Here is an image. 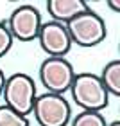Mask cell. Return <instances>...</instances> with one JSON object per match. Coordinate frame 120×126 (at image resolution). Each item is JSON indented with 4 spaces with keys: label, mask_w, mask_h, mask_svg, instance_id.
<instances>
[{
    "label": "cell",
    "mask_w": 120,
    "mask_h": 126,
    "mask_svg": "<svg viewBox=\"0 0 120 126\" xmlns=\"http://www.w3.org/2000/svg\"><path fill=\"white\" fill-rule=\"evenodd\" d=\"M73 103L83 112H100L109 105V94L104 88L100 78L91 72L75 74L70 87Z\"/></svg>",
    "instance_id": "1"
},
{
    "label": "cell",
    "mask_w": 120,
    "mask_h": 126,
    "mask_svg": "<svg viewBox=\"0 0 120 126\" xmlns=\"http://www.w3.org/2000/svg\"><path fill=\"white\" fill-rule=\"evenodd\" d=\"M36 83L34 79L25 72H14L13 76L5 78L2 97L5 101V106L16 113L27 117L32 113V106L36 101Z\"/></svg>",
    "instance_id": "2"
},
{
    "label": "cell",
    "mask_w": 120,
    "mask_h": 126,
    "mask_svg": "<svg viewBox=\"0 0 120 126\" xmlns=\"http://www.w3.org/2000/svg\"><path fill=\"white\" fill-rule=\"evenodd\" d=\"M66 31L70 34L72 43H77L79 47H97L108 36L104 18L91 9L68 22Z\"/></svg>",
    "instance_id": "3"
},
{
    "label": "cell",
    "mask_w": 120,
    "mask_h": 126,
    "mask_svg": "<svg viewBox=\"0 0 120 126\" xmlns=\"http://www.w3.org/2000/svg\"><path fill=\"white\" fill-rule=\"evenodd\" d=\"M32 113L39 126H68L72 119V108L66 97L48 92L36 95Z\"/></svg>",
    "instance_id": "4"
},
{
    "label": "cell",
    "mask_w": 120,
    "mask_h": 126,
    "mask_svg": "<svg viewBox=\"0 0 120 126\" xmlns=\"http://www.w3.org/2000/svg\"><path fill=\"white\" fill-rule=\"evenodd\" d=\"M73 78L75 70L66 58H47L39 65V81L48 94L63 95L68 92Z\"/></svg>",
    "instance_id": "5"
},
{
    "label": "cell",
    "mask_w": 120,
    "mask_h": 126,
    "mask_svg": "<svg viewBox=\"0 0 120 126\" xmlns=\"http://www.w3.org/2000/svg\"><path fill=\"white\" fill-rule=\"evenodd\" d=\"M5 24H7V29L11 32V36H13V40L32 42V40H38L43 20H41L39 11L34 5L24 4V5H18L11 13L9 20Z\"/></svg>",
    "instance_id": "6"
},
{
    "label": "cell",
    "mask_w": 120,
    "mask_h": 126,
    "mask_svg": "<svg viewBox=\"0 0 120 126\" xmlns=\"http://www.w3.org/2000/svg\"><path fill=\"white\" fill-rule=\"evenodd\" d=\"M39 45L47 52V58H65L72 49V40L65 24L48 20L41 24L38 34Z\"/></svg>",
    "instance_id": "7"
},
{
    "label": "cell",
    "mask_w": 120,
    "mask_h": 126,
    "mask_svg": "<svg viewBox=\"0 0 120 126\" xmlns=\"http://www.w3.org/2000/svg\"><path fill=\"white\" fill-rule=\"evenodd\" d=\"M47 11L50 18L59 24H68L79 15L90 11V5L84 0H48L47 2Z\"/></svg>",
    "instance_id": "8"
},
{
    "label": "cell",
    "mask_w": 120,
    "mask_h": 126,
    "mask_svg": "<svg viewBox=\"0 0 120 126\" xmlns=\"http://www.w3.org/2000/svg\"><path fill=\"white\" fill-rule=\"evenodd\" d=\"M99 78L104 85V88L108 90V94L120 97V60H113L109 63H106V67L102 68V74Z\"/></svg>",
    "instance_id": "9"
},
{
    "label": "cell",
    "mask_w": 120,
    "mask_h": 126,
    "mask_svg": "<svg viewBox=\"0 0 120 126\" xmlns=\"http://www.w3.org/2000/svg\"><path fill=\"white\" fill-rule=\"evenodd\" d=\"M70 126H108V123L100 112H79Z\"/></svg>",
    "instance_id": "10"
},
{
    "label": "cell",
    "mask_w": 120,
    "mask_h": 126,
    "mask_svg": "<svg viewBox=\"0 0 120 126\" xmlns=\"http://www.w3.org/2000/svg\"><path fill=\"white\" fill-rule=\"evenodd\" d=\"M0 126H29V119L4 105L0 106Z\"/></svg>",
    "instance_id": "11"
},
{
    "label": "cell",
    "mask_w": 120,
    "mask_h": 126,
    "mask_svg": "<svg viewBox=\"0 0 120 126\" xmlns=\"http://www.w3.org/2000/svg\"><path fill=\"white\" fill-rule=\"evenodd\" d=\"M11 47H13V36L7 29V24L0 22V58H4L11 50Z\"/></svg>",
    "instance_id": "12"
},
{
    "label": "cell",
    "mask_w": 120,
    "mask_h": 126,
    "mask_svg": "<svg viewBox=\"0 0 120 126\" xmlns=\"http://www.w3.org/2000/svg\"><path fill=\"white\" fill-rule=\"evenodd\" d=\"M108 7H111V11L120 13V2L118 0H108Z\"/></svg>",
    "instance_id": "13"
},
{
    "label": "cell",
    "mask_w": 120,
    "mask_h": 126,
    "mask_svg": "<svg viewBox=\"0 0 120 126\" xmlns=\"http://www.w3.org/2000/svg\"><path fill=\"white\" fill-rule=\"evenodd\" d=\"M4 83H5V76L2 72V68H0V97H2V90H4Z\"/></svg>",
    "instance_id": "14"
},
{
    "label": "cell",
    "mask_w": 120,
    "mask_h": 126,
    "mask_svg": "<svg viewBox=\"0 0 120 126\" xmlns=\"http://www.w3.org/2000/svg\"><path fill=\"white\" fill-rule=\"evenodd\" d=\"M108 126H120V121H111V123H108Z\"/></svg>",
    "instance_id": "15"
}]
</instances>
